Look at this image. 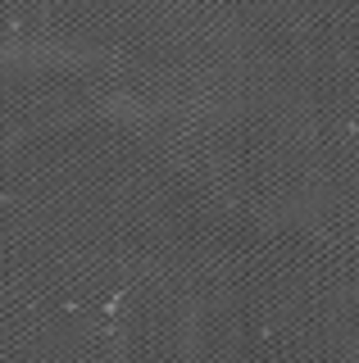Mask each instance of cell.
Wrapping results in <instances>:
<instances>
[]
</instances>
